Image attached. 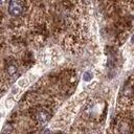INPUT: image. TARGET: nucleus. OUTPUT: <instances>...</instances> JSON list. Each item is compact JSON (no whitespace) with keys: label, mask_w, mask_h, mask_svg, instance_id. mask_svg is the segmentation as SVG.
<instances>
[{"label":"nucleus","mask_w":134,"mask_h":134,"mask_svg":"<svg viewBox=\"0 0 134 134\" xmlns=\"http://www.w3.org/2000/svg\"><path fill=\"white\" fill-rule=\"evenodd\" d=\"M23 10V5L19 1H10L8 4V13L10 16H19Z\"/></svg>","instance_id":"obj_1"},{"label":"nucleus","mask_w":134,"mask_h":134,"mask_svg":"<svg viewBox=\"0 0 134 134\" xmlns=\"http://www.w3.org/2000/svg\"><path fill=\"white\" fill-rule=\"evenodd\" d=\"M48 117H49V114L46 111H44V110L39 111L38 114H37V118H38V120L40 122H45L48 119Z\"/></svg>","instance_id":"obj_2"},{"label":"nucleus","mask_w":134,"mask_h":134,"mask_svg":"<svg viewBox=\"0 0 134 134\" xmlns=\"http://www.w3.org/2000/svg\"><path fill=\"white\" fill-rule=\"evenodd\" d=\"M92 77H93V75H92V72H90V71H86V72L84 73V75H83V80H84L85 82L91 81Z\"/></svg>","instance_id":"obj_3"},{"label":"nucleus","mask_w":134,"mask_h":134,"mask_svg":"<svg viewBox=\"0 0 134 134\" xmlns=\"http://www.w3.org/2000/svg\"><path fill=\"white\" fill-rule=\"evenodd\" d=\"M7 72H8V74H10V75L15 74V73L17 72V67H16L15 65H9L8 68H7Z\"/></svg>","instance_id":"obj_4"},{"label":"nucleus","mask_w":134,"mask_h":134,"mask_svg":"<svg viewBox=\"0 0 134 134\" xmlns=\"http://www.w3.org/2000/svg\"><path fill=\"white\" fill-rule=\"evenodd\" d=\"M18 84H19V86H21V87H25V86L28 84V81H27L26 79H22V80H20V81L18 82Z\"/></svg>","instance_id":"obj_5"},{"label":"nucleus","mask_w":134,"mask_h":134,"mask_svg":"<svg viewBox=\"0 0 134 134\" xmlns=\"http://www.w3.org/2000/svg\"><path fill=\"white\" fill-rule=\"evenodd\" d=\"M43 134H49V131H48V130H46V131H45Z\"/></svg>","instance_id":"obj_6"},{"label":"nucleus","mask_w":134,"mask_h":134,"mask_svg":"<svg viewBox=\"0 0 134 134\" xmlns=\"http://www.w3.org/2000/svg\"><path fill=\"white\" fill-rule=\"evenodd\" d=\"M132 42L134 43V36H133V38H132Z\"/></svg>","instance_id":"obj_7"}]
</instances>
